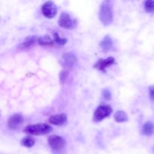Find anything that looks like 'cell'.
Masks as SVG:
<instances>
[{"mask_svg":"<svg viewBox=\"0 0 154 154\" xmlns=\"http://www.w3.org/2000/svg\"><path fill=\"white\" fill-rule=\"evenodd\" d=\"M99 17L105 26H108L113 22V4L111 1H105L100 6Z\"/></svg>","mask_w":154,"mask_h":154,"instance_id":"1","label":"cell"},{"mask_svg":"<svg viewBox=\"0 0 154 154\" xmlns=\"http://www.w3.org/2000/svg\"><path fill=\"white\" fill-rule=\"evenodd\" d=\"M52 131V127L45 123L29 125L24 129L26 133L33 135H42L50 133Z\"/></svg>","mask_w":154,"mask_h":154,"instance_id":"2","label":"cell"},{"mask_svg":"<svg viewBox=\"0 0 154 154\" xmlns=\"http://www.w3.org/2000/svg\"><path fill=\"white\" fill-rule=\"evenodd\" d=\"M112 111L113 110L110 105H100L96 108V111H95L93 120L96 122L102 121L105 118L109 117Z\"/></svg>","mask_w":154,"mask_h":154,"instance_id":"3","label":"cell"},{"mask_svg":"<svg viewBox=\"0 0 154 154\" xmlns=\"http://www.w3.org/2000/svg\"><path fill=\"white\" fill-rule=\"evenodd\" d=\"M77 22L69 14L62 13L59 19V25L65 29H73L76 26Z\"/></svg>","mask_w":154,"mask_h":154,"instance_id":"4","label":"cell"},{"mask_svg":"<svg viewBox=\"0 0 154 154\" xmlns=\"http://www.w3.org/2000/svg\"><path fill=\"white\" fill-rule=\"evenodd\" d=\"M42 14L48 18H53L57 13V8L53 2H46L42 7Z\"/></svg>","mask_w":154,"mask_h":154,"instance_id":"5","label":"cell"},{"mask_svg":"<svg viewBox=\"0 0 154 154\" xmlns=\"http://www.w3.org/2000/svg\"><path fill=\"white\" fill-rule=\"evenodd\" d=\"M48 143L51 148L54 150H60L64 147L66 141L63 138L59 135H51L48 138Z\"/></svg>","mask_w":154,"mask_h":154,"instance_id":"6","label":"cell"},{"mask_svg":"<svg viewBox=\"0 0 154 154\" xmlns=\"http://www.w3.org/2000/svg\"><path fill=\"white\" fill-rule=\"evenodd\" d=\"M23 116L20 114H15L9 118L8 124L9 128L11 129H14H14H18L20 127V126L23 123Z\"/></svg>","mask_w":154,"mask_h":154,"instance_id":"7","label":"cell"},{"mask_svg":"<svg viewBox=\"0 0 154 154\" xmlns=\"http://www.w3.org/2000/svg\"><path fill=\"white\" fill-rule=\"evenodd\" d=\"M114 62H115V60L113 57H108L107 59H101L95 65V67L99 69V70L105 72V69L114 64Z\"/></svg>","mask_w":154,"mask_h":154,"instance_id":"8","label":"cell"},{"mask_svg":"<svg viewBox=\"0 0 154 154\" xmlns=\"http://www.w3.org/2000/svg\"><path fill=\"white\" fill-rule=\"evenodd\" d=\"M76 56L72 53H67L65 54L63 57V63L65 66L67 68L73 67L77 63Z\"/></svg>","mask_w":154,"mask_h":154,"instance_id":"9","label":"cell"},{"mask_svg":"<svg viewBox=\"0 0 154 154\" xmlns=\"http://www.w3.org/2000/svg\"><path fill=\"white\" fill-rule=\"evenodd\" d=\"M49 121L52 124L60 126V125L64 124L67 121V116L66 114H56V115H53L50 117Z\"/></svg>","mask_w":154,"mask_h":154,"instance_id":"10","label":"cell"},{"mask_svg":"<svg viewBox=\"0 0 154 154\" xmlns=\"http://www.w3.org/2000/svg\"><path fill=\"white\" fill-rule=\"evenodd\" d=\"M143 135L146 136H150L154 133V124L152 122H147L142 127Z\"/></svg>","mask_w":154,"mask_h":154,"instance_id":"11","label":"cell"},{"mask_svg":"<svg viewBox=\"0 0 154 154\" xmlns=\"http://www.w3.org/2000/svg\"><path fill=\"white\" fill-rule=\"evenodd\" d=\"M114 119L118 123H123L128 120V116L126 113L123 111H118L114 114Z\"/></svg>","mask_w":154,"mask_h":154,"instance_id":"12","label":"cell"},{"mask_svg":"<svg viewBox=\"0 0 154 154\" xmlns=\"http://www.w3.org/2000/svg\"><path fill=\"white\" fill-rule=\"evenodd\" d=\"M101 47L102 48L103 51H109L112 47V40H111V37L106 36L104 38V39L101 42Z\"/></svg>","mask_w":154,"mask_h":154,"instance_id":"13","label":"cell"},{"mask_svg":"<svg viewBox=\"0 0 154 154\" xmlns=\"http://www.w3.org/2000/svg\"><path fill=\"white\" fill-rule=\"evenodd\" d=\"M35 141L34 138L30 136L25 137L21 140V144L26 147H32L35 144Z\"/></svg>","mask_w":154,"mask_h":154,"instance_id":"14","label":"cell"},{"mask_svg":"<svg viewBox=\"0 0 154 154\" xmlns=\"http://www.w3.org/2000/svg\"><path fill=\"white\" fill-rule=\"evenodd\" d=\"M39 45H50L54 44V41H53L51 38V37L48 35H45L42 36V37L38 38V40Z\"/></svg>","mask_w":154,"mask_h":154,"instance_id":"15","label":"cell"},{"mask_svg":"<svg viewBox=\"0 0 154 154\" xmlns=\"http://www.w3.org/2000/svg\"><path fill=\"white\" fill-rule=\"evenodd\" d=\"M38 38L35 36H31V37H29L26 39L23 42V43L22 44V46L23 48H29V47L32 46L34 43H35L36 42H38Z\"/></svg>","mask_w":154,"mask_h":154,"instance_id":"16","label":"cell"},{"mask_svg":"<svg viewBox=\"0 0 154 154\" xmlns=\"http://www.w3.org/2000/svg\"><path fill=\"white\" fill-rule=\"evenodd\" d=\"M144 7H145L146 11L154 12V1H152V0L146 1Z\"/></svg>","mask_w":154,"mask_h":154,"instance_id":"17","label":"cell"},{"mask_svg":"<svg viewBox=\"0 0 154 154\" xmlns=\"http://www.w3.org/2000/svg\"><path fill=\"white\" fill-rule=\"evenodd\" d=\"M55 40H54V42H57L58 44H60V45H65V44L67 42V40L65 38H61L59 37L58 34H57V33H55Z\"/></svg>","mask_w":154,"mask_h":154,"instance_id":"18","label":"cell"},{"mask_svg":"<svg viewBox=\"0 0 154 154\" xmlns=\"http://www.w3.org/2000/svg\"><path fill=\"white\" fill-rule=\"evenodd\" d=\"M102 94H103V96H104V98H105V99H108V100L111 99V93H110L109 90H105L103 91V93H102Z\"/></svg>","mask_w":154,"mask_h":154,"instance_id":"19","label":"cell"},{"mask_svg":"<svg viewBox=\"0 0 154 154\" xmlns=\"http://www.w3.org/2000/svg\"><path fill=\"white\" fill-rule=\"evenodd\" d=\"M66 77H67V72H66V71H63V72H61V74H60V80H61L62 82L64 83Z\"/></svg>","mask_w":154,"mask_h":154,"instance_id":"20","label":"cell"},{"mask_svg":"<svg viewBox=\"0 0 154 154\" xmlns=\"http://www.w3.org/2000/svg\"><path fill=\"white\" fill-rule=\"evenodd\" d=\"M149 90H150V98L154 101V86H151V87L149 88Z\"/></svg>","mask_w":154,"mask_h":154,"instance_id":"21","label":"cell"}]
</instances>
